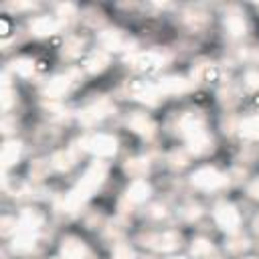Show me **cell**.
Listing matches in <instances>:
<instances>
[{"label":"cell","instance_id":"4316f807","mask_svg":"<svg viewBox=\"0 0 259 259\" xmlns=\"http://www.w3.org/2000/svg\"><path fill=\"white\" fill-rule=\"evenodd\" d=\"M212 251H214L212 243H210L208 239H204V237L194 239V241H192V245H190V253H192L196 259H206V257H210V253H212Z\"/></svg>","mask_w":259,"mask_h":259},{"label":"cell","instance_id":"f546056e","mask_svg":"<svg viewBox=\"0 0 259 259\" xmlns=\"http://www.w3.org/2000/svg\"><path fill=\"white\" fill-rule=\"evenodd\" d=\"M123 170L130 176H134V178H142L148 172V160H144V158H132V160L125 162Z\"/></svg>","mask_w":259,"mask_h":259},{"label":"cell","instance_id":"5bb4252c","mask_svg":"<svg viewBox=\"0 0 259 259\" xmlns=\"http://www.w3.org/2000/svg\"><path fill=\"white\" fill-rule=\"evenodd\" d=\"M127 127L134 130L136 134L144 136V138H150V136H154V132H156L154 119H152L148 113H142V111H134V113L127 117Z\"/></svg>","mask_w":259,"mask_h":259},{"label":"cell","instance_id":"ffe728a7","mask_svg":"<svg viewBox=\"0 0 259 259\" xmlns=\"http://www.w3.org/2000/svg\"><path fill=\"white\" fill-rule=\"evenodd\" d=\"M75 162H77V154H75L73 148H69V150H61V152L53 154V158H51V166H53L55 170H59V172H67V170H71V168L75 166Z\"/></svg>","mask_w":259,"mask_h":259},{"label":"cell","instance_id":"d6986e66","mask_svg":"<svg viewBox=\"0 0 259 259\" xmlns=\"http://www.w3.org/2000/svg\"><path fill=\"white\" fill-rule=\"evenodd\" d=\"M186 144H188V152L194 156H206L212 150V138L208 132H202V134L186 140Z\"/></svg>","mask_w":259,"mask_h":259},{"label":"cell","instance_id":"4fadbf2b","mask_svg":"<svg viewBox=\"0 0 259 259\" xmlns=\"http://www.w3.org/2000/svg\"><path fill=\"white\" fill-rule=\"evenodd\" d=\"M61 253L65 259H91L89 247L77 237H65L61 243Z\"/></svg>","mask_w":259,"mask_h":259},{"label":"cell","instance_id":"484cf974","mask_svg":"<svg viewBox=\"0 0 259 259\" xmlns=\"http://www.w3.org/2000/svg\"><path fill=\"white\" fill-rule=\"evenodd\" d=\"M182 20H184V24L188 26V28H192V30H198V28H204L206 24H208V16L202 12V10H188V12H184V16H182Z\"/></svg>","mask_w":259,"mask_h":259},{"label":"cell","instance_id":"ee69618b","mask_svg":"<svg viewBox=\"0 0 259 259\" xmlns=\"http://www.w3.org/2000/svg\"><path fill=\"white\" fill-rule=\"evenodd\" d=\"M247 259H259V257H247Z\"/></svg>","mask_w":259,"mask_h":259},{"label":"cell","instance_id":"4dcf8cb0","mask_svg":"<svg viewBox=\"0 0 259 259\" xmlns=\"http://www.w3.org/2000/svg\"><path fill=\"white\" fill-rule=\"evenodd\" d=\"M75 16H77L75 4H61V6L57 8V20L61 22V26L67 24V22H71Z\"/></svg>","mask_w":259,"mask_h":259},{"label":"cell","instance_id":"277c9868","mask_svg":"<svg viewBox=\"0 0 259 259\" xmlns=\"http://www.w3.org/2000/svg\"><path fill=\"white\" fill-rule=\"evenodd\" d=\"M227 174H223L214 166H202L190 176V182L200 190H219L227 184Z\"/></svg>","mask_w":259,"mask_h":259},{"label":"cell","instance_id":"5b68a950","mask_svg":"<svg viewBox=\"0 0 259 259\" xmlns=\"http://www.w3.org/2000/svg\"><path fill=\"white\" fill-rule=\"evenodd\" d=\"M113 111H115L113 101L107 99V97H101V99L93 101L91 105H87L85 109L79 111V121H81L83 125H93V123L105 119L107 115H111Z\"/></svg>","mask_w":259,"mask_h":259},{"label":"cell","instance_id":"f35d334b","mask_svg":"<svg viewBox=\"0 0 259 259\" xmlns=\"http://www.w3.org/2000/svg\"><path fill=\"white\" fill-rule=\"evenodd\" d=\"M152 219H164L166 214H168V210H166V206L164 204H154L152 208H150V212H148Z\"/></svg>","mask_w":259,"mask_h":259},{"label":"cell","instance_id":"ac0fdd59","mask_svg":"<svg viewBox=\"0 0 259 259\" xmlns=\"http://www.w3.org/2000/svg\"><path fill=\"white\" fill-rule=\"evenodd\" d=\"M45 223V214L38 208H24L18 217V227L22 231H36L38 227H42Z\"/></svg>","mask_w":259,"mask_h":259},{"label":"cell","instance_id":"83f0119b","mask_svg":"<svg viewBox=\"0 0 259 259\" xmlns=\"http://www.w3.org/2000/svg\"><path fill=\"white\" fill-rule=\"evenodd\" d=\"M83 47H85V40L81 36H69L63 45V57L67 59H75L83 53Z\"/></svg>","mask_w":259,"mask_h":259},{"label":"cell","instance_id":"ba28073f","mask_svg":"<svg viewBox=\"0 0 259 259\" xmlns=\"http://www.w3.org/2000/svg\"><path fill=\"white\" fill-rule=\"evenodd\" d=\"M99 42L105 51H130L134 47V40L119 28H107L99 34Z\"/></svg>","mask_w":259,"mask_h":259},{"label":"cell","instance_id":"30bf717a","mask_svg":"<svg viewBox=\"0 0 259 259\" xmlns=\"http://www.w3.org/2000/svg\"><path fill=\"white\" fill-rule=\"evenodd\" d=\"M142 241H144V245H148V247H154V249H158V251L168 253V251L178 249V245H180V235H178L176 231H162V233L146 235V237H142Z\"/></svg>","mask_w":259,"mask_h":259},{"label":"cell","instance_id":"52a82bcc","mask_svg":"<svg viewBox=\"0 0 259 259\" xmlns=\"http://www.w3.org/2000/svg\"><path fill=\"white\" fill-rule=\"evenodd\" d=\"M125 89L134 99H138L146 105H158V101L162 97L156 83H148V81H132V83H127Z\"/></svg>","mask_w":259,"mask_h":259},{"label":"cell","instance_id":"603a6c76","mask_svg":"<svg viewBox=\"0 0 259 259\" xmlns=\"http://www.w3.org/2000/svg\"><path fill=\"white\" fill-rule=\"evenodd\" d=\"M219 75V69L214 63H198L194 69H192V77L198 81V83H208V81H214Z\"/></svg>","mask_w":259,"mask_h":259},{"label":"cell","instance_id":"8d00e7d4","mask_svg":"<svg viewBox=\"0 0 259 259\" xmlns=\"http://www.w3.org/2000/svg\"><path fill=\"white\" fill-rule=\"evenodd\" d=\"M239 57L243 59V61H257L259 59V49H255V47H243L241 51H239Z\"/></svg>","mask_w":259,"mask_h":259},{"label":"cell","instance_id":"f1b7e54d","mask_svg":"<svg viewBox=\"0 0 259 259\" xmlns=\"http://www.w3.org/2000/svg\"><path fill=\"white\" fill-rule=\"evenodd\" d=\"M10 65H12V71L20 77H32V73H34V61L28 57H18Z\"/></svg>","mask_w":259,"mask_h":259},{"label":"cell","instance_id":"d6a6232c","mask_svg":"<svg viewBox=\"0 0 259 259\" xmlns=\"http://www.w3.org/2000/svg\"><path fill=\"white\" fill-rule=\"evenodd\" d=\"M243 87L247 91H259V69H251L243 77Z\"/></svg>","mask_w":259,"mask_h":259},{"label":"cell","instance_id":"8fae6325","mask_svg":"<svg viewBox=\"0 0 259 259\" xmlns=\"http://www.w3.org/2000/svg\"><path fill=\"white\" fill-rule=\"evenodd\" d=\"M73 83H75V73H73V71L67 73V75H57V77H53V79L45 85L42 93H45V97L59 99V97H63V95L71 89Z\"/></svg>","mask_w":259,"mask_h":259},{"label":"cell","instance_id":"7a4b0ae2","mask_svg":"<svg viewBox=\"0 0 259 259\" xmlns=\"http://www.w3.org/2000/svg\"><path fill=\"white\" fill-rule=\"evenodd\" d=\"M168 61V55L162 51H138L132 57H127V65L138 73H154L164 67Z\"/></svg>","mask_w":259,"mask_h":259},{"label":"cell","instance_id":"6da1fadb","mask_svg":"<svg viewBox=\"0 0 259 259\" xmlns=\"http://www.w3.org/2000/svg\"><path fill=\"white\" fill-rule=\"evenodd\" d=\"M105 176H107V164L105 162H93L85 170V174L79 180V184L63 200V208H67V212H75L79 206H83L85 200L103 184Z\"/></svg>","mask_w":259,"mask_h":259},{"label":"cell","instance_id":"74e56055","mask_svg":"<svg viewBox=\"0 0 259 259\" xmlns=\"http://www.w3.org/2000/svg\"><path fill=\"white\" fill-rule=\"evenodd\" d=\"M12 103H14V93H12L10 87H4L2 89V109L8 111L12 107Z\"/></svg>","mask_w":259,"mask_h":259},{"label":"cell","instance_id":"e575fe53","mask_svg":"<svg viewBox=\"0 0 259 259\" xmlns=\"http://www.w3.org/2000/svg\"><path fill=\"white\" fill-rule=\"evenodd\" d=\"M113 259H136V255H134V249L127 243H115Z\"/></svg>","mask_w":259,"mask_h":259},{"label":"cell","instance_id":"d590c367","mask_svg":"<svg viewBox=\"0 0 259 259\" xmlns=\"http://www.w3.org/2000/svg\"><path fill=\"white\" fill-rule=\"evenodd\" d=\"M168 162H170L174 168H182V166H186V164H188V156H186L184 152L174 150V152L168 156Z\"/></svg>","mask_w":259,"mask_h":259},{"label":"cell","instance_id":"836d02e7","mask_svg":"<svg viewBox=\"0 0 259 259\" xmlns=\"http://www.w3.org/2000/svg\"><path fill=\"white\" fill-rule=\"evenodd\" d=\"M202 214V208L198 206V204H194V202H190V204H186V206H182L180 208V217L184 219V221H196L198 217Z\"/></svg>","mask_w":259,"mask_h":259},{"label":"cell","instance_id":"7bdbcfd3","mask_svg":"<svg viewBox=\"0 0 259 259\" xmlns=\"http://www.w3.org/2000/svg\"><path fill=\"white\" fill-rule=\"evenodd\" d=\"M170 259H184V257H170Z\"/></svg>","mask_w":259,"mask_h":259},{"label":"cell","instance_id":"1f68e13d","mask_svg":"<svg viewBox=\"0 0 259 259\" xmlns=\"http://www.w3.org/2000/svg\"><path fill=\"white\" fill-rule=\"evenodd\" d=\"M247 247H249V239H247V237H241V235L233 237V239L227 243V251H229V253H233V255H237V253L245 251Z\"/></svg>","mask_w":259,"mask_h":259},{"label":"cell","instance_id":"9a60e30c","mask_svg":"<svg viewBox=\"0 0 259 259\" xmlns=\"http://www.w3.org/2000/svg\"><path fill=\"white\" fill-rule=\"evenodd\" d=\"M61 30V22L57 16H36L30 20V32L34 36H49Z\"/></svg>","mask_w":259,"mask_h":259},{"label":"cell","instance_id":"d4e9b609","mask_svg":"<svg viewBox=\"0 0 259 259\" xmlns=\"http://www.w3.org/2000/svg\"><path fill=\"white\" fill-rule=\"evenodd\" d=\"M20 152H22L20 142H6V144H4V148H2V154H0L4 168H8V166L16 164V162H18V158H20Z\"/></svg>","mask_w":259,"mask_h":259},{"label":"cell","instance_id":"44dd1931","mask_svg":"<svg viewBox=\"0 0 259 259\" xmlns=\"http://www.w3.org/2000/svg\"><path fill=\"white\" fill-rule=\"evenodd\" d=\"M36 245V231H22L18 229V235L12 241V249L16 253H28Z\"/></svg>","mask_w":259,"mask_h":259},{"label":"cell","instance_id":"60d3db41","mask_svg":"<svg viewBox=\"0 0 259 259\" xmlns=\"http://www.w3.org/2000/svg\"><path fill=\"white\" fill-rule=\"evenodd\" d=\"M45 172H47V164H45V162H38V164L34 166V170H30V174H32L34 178H42Z\"/></svg>","mask_w":259,"mask_h":259},{"label":"cell","instance_id":"8992f818","mask_svg":"<svg viewBox=\"0 0 259 259\" xmlns=\"http://www.w3.org/2000/svg\"><path fill=\"white\" fill-rule=\"evenodd\" d=\"M212 217H214V221H217V225L223 229V231H227V233H237L239 231V227H241V214H239V210L233 206V204H229V202H219L217 206H214V210H212Z\"/></svg>","mask_w":259,"mask_h":259},{"label":"cell","instance_id":"3957f363","mask_svg":"<svg viewBox=\"0 0 259 259\" xmlns=\"http://www.w3.org/2000/svg\"><path fill=\"white\" fill-rule=\"evenodd\" d=\"M79 144L83 150H89L97 158H109L117 152V140L111 134H103V132L91 134V136L83 138Z\"/></svg>","mask_w":259,"mask_h":259},{"label":"cell","instance_id":"ab89813d","mask_svg":"<svg viewBox=\"0 0 259 259\" xmlns=\"http://www.w3.org/2000/svg\"><path fill=\"white\" fill-rule=\"evenodd\" d=\"M247 194H249L251 198H257V200H259V178H253V180L249 182V186H247Z\"/></svg>","mask_w":259,"mask_h":259},{"label":"cell","instance_id":"7c38bea8","mask_svg":"<svg viewBox=\"0 0 259 259\" xmlns=\"http://www.w3.org/2000/svg\"><path fill=\"white\" fill-rule=\"evenodd\" d=\"M225 30L231 34V36H243L247 32V20H245V14L237 8V6H231L227 12H225Z\"/></svg>","mask_w":259,"mask_h":259},{"label":"cell","instance_id":"b9f144b4","mask_svg":"<svg viewBox=\"0 0 259 259\" xmlns=\"http://www.w3.org/2000/svg\"><path fill=\"white\" fill-rule=\"evenodd\" d=\"M253 225H255V231H257V233H259V217H257V219H255V223H253Z\"/></svg>","mask_w":259,"mask_h":259},{"label":"cell","instance_id":"cb8c5ba5","mask_svg":"<svg viewBox=\"0 0 259 259\" xmlns=\"http://www.w3.org/2000/svg\"><path fill=\"white\" fill-rule=\"evenodd\" d=\"M239 134L245 140H257L259 138V113L245 117L241 121V125H239Z\"/></svg>","mask_w":259,"mask_h":259},{"label":"cell","instance_id":"7402d4cb","mask_svg":"<svg viewBox=\"0 0 259 259\" xmlns=\"http://www.w3.org/2000/svg\"><path fill=\"white\" fill-rule=\"evenodd\" d=\"M107 65H109V55H107V51H93L87 59H85V69L89 71V73H101L103 69H107Z\"/></svg>","mask_w":259,"mask_h":259},{"label":"cell","instance_id":"e0dca14e","mask_svg":"<svg viewBox=\"0 0 259 259\" xmlns=\"http://www.w3.org/2000/svg\"><path fill=\"white\" fill-rule=\"evenodd\" d=\"M150 194H152L150 184H148L144 178H136V180L127 186V190H125V200H127L130 204H140V202H146V200L150 198Z\"/></svg>","mask_w":259,"mask_h":259},{"label":"cell","instance_id":"9c48e42d","mask_svg":"<svg viewBox=\"0 0 259 259\" xmlns=\"http://www.w3.org/2000/svg\"><path fill=\"white\" fill-rule=\"evenodd\" d=\"M176 127H178V132H180L186 140H190V138H194V136L206 132V121H204V117H202L200 113L186 111V113H182V115L178 117Z\"/></svg>","mask_w":259,"mask_h":259},{"label":"cell","instance_id":"2e32d148","mask_svg":"<svg viewBox=\"0 0 259 259\" xmlns=\"http://www.w3.org/2000/svg\"><path fill=\"white\" fill-rule=\"evenodd\" d=\"M158 91L162 95H178V93H184L188 91L190 83L184 79V77H178V75H168V77H162L158 83H156Z\"/></svg>","mask_w":259,"mask_h":259}]
</instances>
